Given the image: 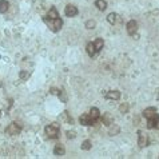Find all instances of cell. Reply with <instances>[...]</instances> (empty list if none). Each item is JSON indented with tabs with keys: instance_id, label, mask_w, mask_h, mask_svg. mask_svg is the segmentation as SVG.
<instances>
[{
	"instance_id": "cell-1",
	"label": "cell",
	"mask_w": 159,
	"mask_h": 159,
	"mask_svg": "<svg viewBox=\"0 0 159 159\" xmlns=\"http://www.w3.org/2000/svg\"><path fill=\"white\" fill-rule=\"evenodd\" d=\"M44 22L47 23V26L50 27V29H51V31H54V32H57L59 29L62 28V27H63V20L59 19V18H57V19H50V18H47V16H46Z\"/></svg>"
},
{
	"instance_id": "cell-2",
	"label": "cell",
	"mask_w": 159,
	"mask_h": 159,
	"mask_svg": "<svg viewBox=\"0 0 159 159\" xmlns=\"http://www.w3.org/2000/svg\"><path fill=\"white\" fill-rule=\"evenodd\" d=\"M46 134H47L48 138H57V135H59V124L57 123H52L50 124V126H47L46 127Z\"/></svg>"
},
{
	"instance_id": "cell-3",
	"label": "cell",
	"mask_w": 159,
	"mask_h": 159,
	"mask_svg": "<svg viewBox=\"0 0 159 159\" xmlns=\"http://www.w3.org/2000/svg\"><path fill=\"white\" fill-rule=\"evenodd\" d=\"M22 131V126L18 123H11L6 130V134L7 135H18V134Z\"/></svg>"
},
{
	"instance_id": "cell-4",
	"label": "cell",
	"mask_w": 159,
	"mask_h": 159,
	"mask_svg": "<svg viewBox=\"0 0 159 159\" xmlns=\"http://www.w3.org/2000/svg\"><path fill=\"white\" fill-rule=\"evenodd\" d=\"M138 144L140 147H146L148 144V137L146 135V132L142 130L138 131Z\"/></svg>"
},
{
	"instance_id": "cell-5",
	"label": "cell",
	"mask_w": 159,
	"mask_h": 159,
	"mask_svg": "<svg viewBox=\"0 0 159 159\" xmlns=\"http://www.w3.org/2000/svg\"><path fill=\"white\" fill-rule=\"evenodd\" d=\"M66 15L70 16V18H74L75 15H78V8L75 6H72V4H68L66 7Z\"/></svg>"
},
{
	"instance_id": "cell-6",
	"label": "cell",
	"mask_w": 159,
	"mask_h": 159,
	"mask_svg": "<svg viewBox=\"0 0 159 159\" xmlns=\"http://www.w3.org/2000/svg\"><path fill=\"white\" fill-rule=\"evenodd\" d=\"M79 120H80V124H83V126H92V124L95 123V122L91 119L90 115H82Z\"/></svg>"
},
{
	"instance_id": "cell-7",
	"label": "cell",
	"mask_w": 159,
	"mask_h": 159,
	"mask_svg": "<svg viewBox=\"0 0 159 159\" xmlns=\"http://www.w3.org/2000/svg\"><path fill=\"white\" fill-rule=\"evenodd\" d=\"M137 29H138V24L135 20H131V22L127 23V32L130 35H134L137 32Z\"/></svg>"
},
{
	"instance_id": "cell-8",
	"label": "cell",
	"mask_w": 159,
	"mask_h": 159,
	"mask_svg": "<svg viewBox=\"0 0 159 159\" xmlns=\"http://www.w3.org/2000/svg\"><path fill=\"white\" fill-rule=\"evenodd\" d=\"M143 116L146 119H151V118H156L158 115H156L155 108H146L143 111Z\"/></svg>"
},
{
	"instance_id": "cell-9",
	"label": "cell",
	"mask_w": 159,
	"mask_h": 159,
	"mask_svg": "<svg viewBox=\"0 0 159 159\" xmlns=\"http://www.w3.org/2000/svg\"><path fill=\"white\" fill-rule=\"evenodd\" d=\"M88 115L91 116V119H92L94 122H96L99 118H100V111H99V108L94 107V108H91V111H90Z\"/></svg>"
},
{
	"instance_id": "cell-10",
	"label": "cell",
	"mask_w": 159,
	"mask_h": 159,
	"mask_svg": "<svg viewBox=\"0 0 159 159\" xmlns=\"http://www.w3.org/2000/svg\"><path fill=\"white\" fill-rule=\"evenodd\" d=\"M106 98L112 99V100H116V99L120 98V92H119V91H110V92L106 94Z\"/></svg>"
},
{
	"instance_id": "cell-11",
	"label": "cell",
	"mask_w": 159,
	"mask_h": 159,
	"mask_svg": "<svg viewBox=\"0 0 159 159\" xmlns=\"http://www.w3.org/2000/svg\"><path fill=\"white\" fill-rule=\"evenodd\" d=\"M64 153H66V150H64V147L62 144H56L55 146V148H54L55 155H64Z\"/></svg>"
},
{
	"instance_id": "cell-12",
	"label": "cell",
	"mask_w": 159,
	"mask_h": 159,
	"mask_svg": "<svg viewBox=\"0 0 159 159\" xmlns=\"http://www.w3.org/2000/svg\"><path fill=\"white\" fill-rule=\"evenodd\" d=\"M94 46H95V51L98 52V51H100L103 48V46H104V41H103V39H96L95 40V43H94Z\"/></svg>"
},
{
	"instance_id": "cell-13",
	"label": "cell",
	"mask_w": 159,
	"mask_h": 159,
	"mask_svg": "<svg viewBox=\"0 0 159 159\" xmlns=\"http://www.w3.org/2000/svg\"><path fill=\"white\" fill-rule=\"evenodd\" d=\"M102 122L104 124H107V126H111L112 124V116L110 114H104L102 116Z\"/></svg>"
},
{
	"instance_id": "cell-14",
	"label": "cell",
	"mask_w": 159,
	"mask_h": 159,
	"mask_svg": "<svg viewBox=\"0 0 159 159\" xmlns=\"http://www.w3.org/2000/svg\"><path fill=\"white\" fill-rule=\"evenodd\" d=\"M95 6L98 7V10H100V11H104L106 8H107V3H106V0H96Z\"/></svg>"
},
{
	"instance_id": "cell-15",
	"label": "cell",
	"mask_w": 159,
	"mask_h": 159,
	"mask_svg": "<svg viewBox=\"0 0 159 159\" xmlns=\"http://www.w3.org/2000/svg\"><path fill=\"white\" fill-rule=\"evenodd\" d=\"M8 7H10V3H8V1H6V0H1V1H0V13L7 12Z\"/></svg>"
},
{
	"instance_id": "cell-16",
	"label": "cell",
	"mask_w": 159,
	"mask_h": 159,
	"mask_svg": "<svg viewBox=\"0 0 159 159\" xmlns=\"http://www.w3.org/2000/svg\"><path fill=\"white\" fill-rule=\"evenodd\" d=\"M47 18H50V19H57L59 16H57V11H56V8H54V7H52L51 10L48 11Z\"/></svg>"
},
{
	"instance_id": "cell-17",
	"label": "cell",
	"mask_w": 159,
	"mask_h": 159,
	"mask_svg": "<svg viewBox=\"0 0 159 159\" xmlns=\"http://www.w3.org/2000/svg\"><path fill=\"white\" fill-rule=\"evenodd\" d=\"M87 52H88L90 56H94L95 55V46H94V43H88L87 44Z\"/></svg>"
},
{
	"instance_id": "cell-18",
	"label": "cell",
	"mask_w": 159,
	"mask_h": 159,
	"mask_svg": "<svg viewBox=\"0 0 159 159\" xmlns=\"http://www.w3.org/2000/svg\"><path fill=\"white\" fill-rule=\"evenodd\" d=\"M156 119H158V116H156V118H151V119H147V127H148V128H155V124H156Z\"/></svg>"
},
{
	"instance_id": "cell-19",
	"label": "cell",
	"mask_w": 159,
	"mask_h": 159,
	"mask_svg": "<svg viewBox=\"0 0 159 159\" xmlns=\"http://www.w3.org/2000/svg\"><path fill=\"white\" fill-rule=\"evenodd\" d=\"M116 18H118V16H116V13L111 12V13H110V15L107 16V20H108V23H111V24H115V23H116Z\"/></svg>"
},
{
	"instance_id": "cell-20",
	"label": "cell",
	"mask_w": 159,
	"mask_h": 159,
	"mask_svg": "<svg viewBox=\"0 0 159 159\" xmlns=\"http://www.w3.org/2000/svg\"><path fill=\"white\" fill-rule=\"evenodd\" d=\"M19 76H20V79H28V78H29V72H28V71H20Z\"/></svg>"
},
{
	"instance_id": "cell-21",
	"label": "cell",
	"mask_w": 159,
	"mask_h": 159,
	"mask_svg": "<svg viewBox=\"0 0 159 159\" xmlns=\"http://www.w3.org/2000/svg\"><path fill=\"white\" fill-rule=\"evenodd\" d=\"M119 131H120V128H119L118 126H112L111 130H110V132H108V134H110V135H115V134H118Z\"/></svg>"
},
{
	"instance_id": "cell-22",
	"label": "cell",
	"mask_w": 159,
	"mask_h": 159,
	"mask_svg": "<svg viewBox=\"0 0 159 159\" xmlns=\"http://www.w3.org/2000/svg\"><path fill=\"white\" fill-rule=\"evenodd\" d=\"M90 148H91V142H90V140L83 142L82 143V150H90Z\"/></svg>"
},
{
	"instance_id": "cell-23",
	"label": "cell",
	"mask_w": 159,
	"mask_h": 159,
	"mask_svg": "<svg viewBox=\"0 0 159 159\" xmlns=\"http://www.w3.org/2000/svg\"><path fill=\"white\" fill-rule=\"evenodd\" d=\"M127 111H128V104L127 103H123V104L120 106V112L122 114H126Z\"/></svg>"
},
{
	"instance_id": "cell-24",
	"label": "cell",
	"mask_w": 159,
	"mask_h": 159,
	"mask_svg": "<svg viewBox=\"0 0 159 159\" xmlns=\"http://www.w3.org/2000/svg\"><path fill=\"white\" fill-rule=\"evenodd\" d=\"M86 27L88 29H92L94 27H95V22H94V20H88V22L86 23Z\"/></svg>"
},
{
	"instance_id": "cell-25",
	"label": "cell",
	"mask_w": 159,
	"mask_h": 159,
	"mask_svg": "<svg viewBox=\"0 0 159 159\" xmlns=\"http://www.w3.org/2000/svg\"><path fill=\"white\" fill-rule=\"evenodd\" d=\"M67 138H68V139H72V138H75V132H72V131H68V132H67Z\"/></svg>"
},
{
	"instance_id": "cell-26",
	"label": "cell",
	"mask_w": 159,
	"mask_h": 159,
	"mask_svg": "<svg viewBox=\"0 0 159 159\" xmlns=\"http://www.w3.org/2000/svg\"><path fill=\"white\" fill-rule=\"evenodd\" d=\"M51 94H52V95H59L60 92H59L56 88H51Z\"/></svg>"
},
{
	"instance_id": "cell-27",
	"label": "cell",
	"mask_w": 159,
	"mask_h": 159,
	"mask_svg": "<svg viewBox=\"0 0 159 159\" xmlns=\"http://www.w3.org/2000/svg\"><path fill=\"white\" fill-rule=\"evenodd\" d=\"M155 128H159V118L156 119V124H155Z\"/></svg>"
},
{
	"instance_id": "cell-28",
	"label": "cell",
	"mask_w": 159,
	"mask_h": 159,
	"mask_svg": "<svg viewBox=\"0 0 159 159\" xmlns=\"http://www.w3.org/2000/svg\"><path fill=\"white\" fill-rule=\"evenodd\" d=\"M0 115H1V112H0Z\"/></svg>"
}]
</instances>
